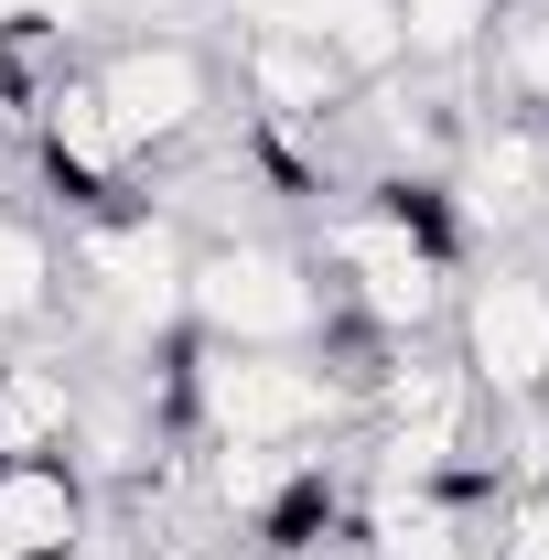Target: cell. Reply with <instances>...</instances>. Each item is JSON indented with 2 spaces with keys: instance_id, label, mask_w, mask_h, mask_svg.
I'll use <instances>...</instances> for the list:
<instances>
[{
  "instance_id": "6",
  "label": "cell",
  "mask_w": 549,
  "mask_h": 560,
  "mask_svg": "<svg viewBox=\"0 0 549 560\" xmlns=\"http://www.w3.org/2000/svg\"><path fill=\"white\" fill-rule=\"evenodd\" d=\"M33 162H44V184L66 195L75 215L97 206H130V140H119V119H108V97H97V75L66 66L44 97H33Z\"/></svg>"
},
{
  "instance_id": "10",
  "label": "cell",
  "mask_w": 549,
  "mask_h": 560,
  "mask_svg": "<svg viewBox=\"0 0 549 560\" xmlns=\"http://www.w3.org/2000/svg\"><path fill=\"white\" fill-rule=\"evenodd\" d=\"M55 313H66V259H55V237L33 215L0 195V335H33Z\"/></svg>"
},
{
  "instance_id": "8",
  "label": "cell",
  "mask_w": 549,
  "mask_h": 560,
  "mask_svg": "<svg viewBox=\"0 0 549 560\" xmlns=\"http://www.w3.org/2000/svg\"><path fill=\"white\" fill-rule=\"evenodd\" d=\"M0 539L22 560H75L97 539V486L75 475L66 453H44V464H0Z\"/></svg>"
},
{
  "instance_id": "12",
  "label": "cell",
  "mask_w": 549,
  "mask_h": 560,
  "mask_svg": "<svg viewBox=\"0 0 549 560\" xmlns=\"http://www.w3.org/2000/svg\"><path fill=\"white\" fill-rule=\"evenodd\" d=\"M0 560H22V550H11V539H0Z\"/></svg>"
},
{
  "instance_id": "9",
  "label": "cell",
  "mask_w": 549,
  "mask_h": 560,
  "mask_svg": "<svg viewBox=\"0 0 549 560\" xmlns=\"http://www.w3.org/2000/svg\"><path fill=\"white\" fill-rule=\"evenodd\" d=\"M75 453V377L44 355H0V464Z\"/></svg>"
},
{
  "instance_id": "7",
  "label": "cell",
  "mask_w": 549,
  "mask_h": 560,
  "mask_svg": "<svg viewBox=\"0 0 549 560\" xmlns=\"http://www.w3.org/2000/svg\"><path fill=\"white\" fill-rule=\"evenodd\" d=\"M237 86H248V119H270V130H324L355 97V75L302 33H237Z\"/></svg>"
},
{
  "instance_id": "5",
  "label": "cell",
  "mask_w": 549,
  "mask_h": 560,
  "mask_svg": "<svg viewBox=\"0 0 549 560\" xmlns=\"http://www.w3.org/2000/svg\"><path fill=\"white\" fill-rule=\"evenodd\" d=\"M453 366L475 377L484 410L549 420V270L539 259H495L453 291Z\"/></svg>"
},
{
  "instance_id": "11",
  "label": "cell",
  "mask_w": 549,
  "mask_h": 560,
  "mask_svg": "<svg viewBox=\"0 0 549 560\" xmlns=\"http://www.w3.org/2000/svg\"><path fill=\"white\" fill-rule=\"evenodd\" d=\"M495 528H506V550H495V560H549V486H506Z\"/></svg>"
},
{
  "instance_id": "2",
  "label": "cell",
  "mask_w": 549,
  "mask_h": 560,
  "mask_svg": "<svg viewBox=\"0 0 549 560\" xmlns=\"http://www.w3.org/2000/svg\"><path fill=\"white\" fill-rule=\"evenodd\" d=\"M173 410L184 442H270V453H313L324 431L366 420V388L335 346H206L184 335L173 355Z\"/></svg>"
},
{
  "instance_id": "4",
  "label": "cell",
  "mask_w": 549,
  "mask_h": 560,
  "mask_svg": "<svg viewBox=\"0 0 549 560\" xmlns=\"http://www.w3.org/2000/svg\"><path fill=\"white\" fill-rule=\"evenodd\" d=\"M86 75H97V97H108V119H119L140 173H151V162H184V151L215 130V55L195 33H173V22H140L119 44H97Z\"/></svg>"
},
{
  "instance_id": "3",
  "label": "cell",
  "mask_w": 549,
  "mask_h": 560,
  "mask_svg": "<svg viewBox=\"0 0 549 560\" xmlns=\"http://www.w3.org/2000/svg\"><path fill=\"white\" fill-rule=\"evenodd\" d=\"M184 335L206 346H335L344 302L313 248L291 237H195V270H184Z\"/></svg>"
},
{
  "instance_id": "1",
  "label": "cell",
  "mask_w": 549,
  "mask_h": 560,
  "mask_svg": "<svg viewBox=\"0 0 549 560\" xmlns=\"http://www.w3.org/2000/svg\"><path fill=\"white\" fill-rule=\"evenodd\" d=\"M324 280H335L344 324L355 335H388V346H420L453 324V291H464V237L442 215V184L420 173H388V184H355L324 215Z\"/></svg>"
}]
</instances>
